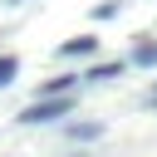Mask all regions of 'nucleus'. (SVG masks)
Wrapping results in <instances>:
<instances>
[{"label": "nucleus", "mask_w": 157, "mask_h": 157, "mask_svg": "<svg viewBox=\"0 0 157 157\" xmlns=\"http://www.w3.org/2000/svg\"><path fill=\"white\" fill-rule=\"evenodd\" d=\"M74 103L64 98V93H49V98H34L25 113H20V123H54V118H64Z\"/></svg>", "instance_id": "nucleus-1"}, {"label": "nucleus", "mask_w": 157, "mask_h": 157, "mask_svg": "<svg viewBox=\"0 0 157 157\" xmlns=\"http://www.w3.org/2000/svg\"><path fill=\"white\" fill-rule=\"evenodd\" d=\"M93 49H98V39H93V34H74V39H64V44H59V54H64V59H83V54H93Z\"/></svg>", "instance_id": "nucleus-2"}, {"label": "nucleus", "mask_w": 157, "mask_h": 157, "mask_svg": "<svg viewBox=\"0 0 157 157\" xmlns=\"http://www.w3.org/2000/svg\"><path fill=\"white\" fill-rule=\"evenodd\" d=\"M15 74H20V59H15V54H0V88H5Z\"/></svg>", "instance_id": "nucleus-3"}, {"label": "nucleus", "mask_w": 157, "mask_h": 157, "mask_svg": "<svg viewBox=\"0 0 157 157\" xmlns=\"http://www.w3.org/2000/svg\"><path fill=\"white\" fill-rule=\"evenodd\" d=\"M123 74V64H98V69H88L83 78H118Z\"/></svg>", "instance_id": "nucleus-4"}, {"label": "nucleus", "mask_w": 157, "mask_h": 157, "mask_svg": "<svg viewBox=\"0 0 157 157\" xmlns=\"http://www.w3.org/2000/svg\"><path fill=\"white\" fill-rule=\"evenodd\" d=\"M132 59H137V64H157V44H142V49H137Z\"/></svg>", "instance_id": "nucleus-5"}]
</instances>
